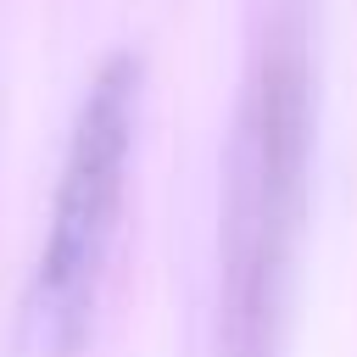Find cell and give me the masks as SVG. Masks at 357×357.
I'll list each match as a JSON object with an SVG mask.
<instances>
[{
	"label": "cell",
	"mask_w": 357,
	"mask_h": 357,
	"mask_svg": "<svg viewBox=\"0 0 357 357\" xmlns=\"http://www.w3.org/2000/svg\"><path fill=\"white\" fill-rule=\"evenodd\" d=\"M312 112H318V84H312L307 11L279 6L251 50L240 117L229 139L223 223H218V351L223 357L279 351L301 218H307Z\"/></svg>",
	"instance_id": "6da1fadb"
},
{
	"label": "cell",
	"mask_w": 357,
	"mask_h": 357,
	"mask_svg": "<svg viewBox=\"0 0 357 357\" xmlns=\"http://www.w3.org/2000/svg\"><path fill=\"white\" fill-rule=\"evenodd\" d=\"M134 112H139V67L117 56L95 73L73 117L50 223H45V240L28 273L22 335L39 357H73L89 340L106 268H112V245H117L123 190H128Z\"/></svg>",
	"instance_id": "7a4b0ae2"
}]
</instances>
